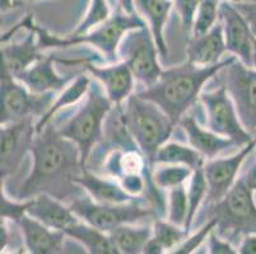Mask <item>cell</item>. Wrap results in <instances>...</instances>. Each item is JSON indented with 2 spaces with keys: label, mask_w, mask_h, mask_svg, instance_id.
Segmentation results:
<instances>
[{
  "label": "cell",
  "mask_w": 256,
  "mask_h": 254,
  "mask_svg": "<svg viewBox=\"0 0 256 254\" xmlns=\"http://www.w3.org/2000/svg\"><path fill=\"white\" fill-rule=\"evenodd\" d=\"M120 254L143 253L144 247L153 235L150 221L140 224H125L108 233Z\"/></svg>",
  "instance_id": "cell-25"
},
{
  "label": "cell",
  "mask_w": 256,
  "mask_h": 254,
  "mask_svg": "<svg viewBox=\"0 0 256 254\" xmlns=\"http://www.w3.org/2000/svg\"><path fill=\"white\" fill-rule=\"evenodd\" d=\"M82 66L98 81L104 88L107 97L114 104H122L132 94L134 75L130 67L124 61L112 62L106 66H100L93 62V57L84 59Z\"/></svg>",
  "instance_id": "cell-15"
},
{
  "label": "cell",
  "mask_w": 256,
  "mask_h": 254,
  "mask_svg": "<svg viewBox=\"0 0 256 254\" xmlns=\"http://www.w3.org/2000/svg\"><path fill=\"white\" fill-rule=\"evenodd\" d=\"M136 9L144 20L148 23L160 57H167L168 48L164 39V25L174 6L172 0H134Z\"/></svg>",
  "instance_id": "cell-23"
},
{
  "label": "cell",
  "mask_w": 256,
  "mask_h": 254,
  "mask_svg": "<svg viewBox=\"0 0 256 254\" xmlns=\"http://www.w3.org/2000/svg\"><path fill=\"white\" fill-rule=\"evenodd\" d=\"M0 123L14 122L24 118L42 117L55 99L56 93H34L24 84L2 70L0 84Z\"/></svg>",
  "instance_id": "cell-10"
},
{
  "label": "cell",
  "mask_w": 256,
  "mask_h": 254,
  "mask_svg": "<svg viewBox=\"0 0 256 254\" xmlns=\"http://www.w3.org/2000/svg\"><path fill=\"white\" fill-rule=\"evenodd\" d=\"M217 227V221L214 220V219H209L204 223V225L200 228L199 232L194 233L192 235L188 234L186 237L185 241L178 247V248H174V251L171 252V254H192L195 253L200 247L203 246L204 243L206 242L208 237L210 235V233L213 232Z\"/></svg>",
  "instance_id": "cell-34"
},
{
  "label": "cell",
  "mask_w": 256,
  "mask_h": 254,
  "mask_svg": "<svg viewBox=\"0 0 256 254\" xmlns=\"http://www.w3.org/2000/svg\"><path fill=\"white\" fill-rule=\"evenodd\" d=\"M188 214V191L185 185L178 186L168 190V204H167V220L170 223L182 227L185 229V224Z\"/></svg>",
  "instance_id": "cell-32"
},
{
  "label": "cell",
  "mask_w": 256,
  "mask_h": 254,
  "mask_svg": "<svg viewBox=\"0 0 256 254\" xmlns=\"http://www.w3.org/2000/svg\"><path fill=\"white\" fill-rule=\"evenodd\" d=\"M115 104L107 97L97 80L90 81L86 101L72 117L58 126L60 134L72 140L79 148L82 164L87 168L93 149L101 141L107 115Z\"/></svg>",
  "instance_id": "cell-5"
},
{
  "label": "cell",
  "mask_w": 256,
  "mask_h": 254,
  "mask_svg": "<svg viewBox=\"0 0 256 254\" xmlns=\"http://www.w3.org/2000/svg\"><path fill=\"white\" fill-rule=\"evenodd\" d=\"M111 17V9L107 0H90L87 14L72 34H82L98 27Z\"/></svg>",
  "instance_id": "cell-33"
},
{
  "label": "cell",
  "mask_w": 256,
  "mask_h": 254,
  "mask_svg": "<svg viewBox=\"0 0 256 254\" xmlns=\"http://www.w3.org/2000/svg\"><path fill=\"white\" fill-rule=\"evenodd\" d=\"M174 6L180 17L182 29L185 33H192L195 14L202 0H172Z\"/></svg>",
  "instance_id": "cell-36"
},
{
  "label": "cell",
  "mask_w": 256,
  "mask_h": 254,
  "mask_svg": "<svg viewBox=\"0 0 256 254\" xmlns=\"http://www.w3.org/2000/svg\"><path fill=\"white\" fill-rule=\"evenodd\" d=\"M122 113L130 135L153 171L156 154L168 141L176 123L157 104L138 93H132L122 103Z\"/></svg>",
  "instance_id": "cell-4"
},
{
  "label": "cell",
  "mask_w": 256,
  "mask_h": 254,
  "mask_svg": "<svg viewBox=\"0 0 256 254\" xmlns=\"http://www.w3.org/2000/svg\"><path fill=\"white\" fill-rule=\"evenodd\" d=\"M31 154V172L10 197L26 201L40 193H48L69 205L84 195L86 191L76 183L84 171L79 148L60 134L52 121L36 134Z\"/></svg>",
  "instance_id": "cell-1"
},
{
  "label": "cell",
  "mask_w": 256,
  "mask_h": 254,
  "mask_svg": "<svg viewBox=\"0 0 256 254\" xmlns=\"http://www.w3.org/2000/svg\"><path fill=\"white\" fill-rule=\"evenodd\" d=\"M228 1H232V3H238V1H242V0H228Z\"/></svg>",
  "instance_id": "cell-42"
},
{
  "label": "cell",
  "mask_w": 256,
  "mask_h": 254,
  "mask_svg": "<svg viewBox=\"0 0 256 254\" xmlns=\"http://www.w3.org/2000/svg\"><path fill=\"white\" fill-rule=\"evenodd\" d=\"M69 207L80 220L106 233L125 224L146 223L158 218L154 209L143 199L126 204H98L84 193L73 200Z\"/></svg>",
  "instance_id": "cell-7"
},
{
  "label": "cell",
  "mask_w": 256,
  "mask_h": 254,
  "mask_svg": "<svg viewBox=\"0 0 256 254\" xmlns=\"http://www.w3.org/2000/svg\"><path fill=\"white\" fill-rule=\"evenodd\" d=\"M160 56L148 24L128 32L118 46V59L130 67L136 80L140 81L146 88L153 85L164 71Z\"/></svg>",
  "instance_id": "cell-9"
},
{
  "label": "cell",
  "mask_w": 256,
  "mask_h": 254,
  "mask_svg": "<svg viewBox=\"0 0 256 254\" xmlns=\"http://www.w3.org/2000/svg\"><path fill=\"white\" fill-rule=\"evenodd\" d=\"M28 19L30 14L20 22L22 27L30 31L24 39L12 43H2V70L14 78L32 66L44 55L38 46L36 31L30 27Z\"/></svg>",
  "instance_id": "cell-16"
},
{
  "label": "cell",
  "mask_w": 256,
  "mask_h": 254,
  "mask_svg": "<svg viewBox=\"0 0 256 254\" xmlns=\"http://www.w3.org/2000/svg\"><path fill=\"white\" fill-rule=\"evenodd\" d=\"M252 67L256 70V39L254 38V50H252Z\"/></svg>",
  "instance_id": "cell-41"
},
{
  "label": "cell",
  "mask_w": 256,
  "mask_h": 254,
  "mask_svg": "<svg viewBox=\"0 0 256 254\" xmlns=\"http://www.w3.org/2000/svg\"><path fill=\"white\" fill-rule=\"evenodd\" d=\"M27 1H38V0H27Z\"/></svg>",
  "instance_id": "cell-43"
},
{
  "label": "cell",
  "mask_w": 256,
  "mask_h": 254,
  "mask_svg": "<svg viewBox=\"0 0 256 254\" xmlns=\"http://www.w3.org/2000/svg\"><path fill=\"white\" fill-rule=\"evenodd\" d=\"M255 148L256 139H254L250 144L242 146L231 157L206 160L203 171L208 183V192L204 201L206 206L217 204L234 187L242 164L250 157V154L255 150Z\"/></svg>",
  "instance_id": "cell-13"
},
{
  "label": "cell",
  "mask_w": 256,
  "mask_h": 254,
  "mask_svg": "<svg viewBox=\"0 0 256 254\" xmlns=\"http://www.w3.org/2000/svg\"><path fill=\"white\" fill-rule=\"evenodd\" d=\"M178 126L185 131L188 144L196 149L206 160L214 159L232 148H238L234 140L220 136L208 127L203 129L196 118L188 113L181 118Z\"/></svg>",
  "instance_id": "cell-19"
},
{
  "label": "cell",
  "mask_w": 256,
  "mask_h": 254,
  "mask_svg": "<svg viewBox=\"0 0 256 254\" xmlns=\"http://www.w3.org/2000/svg\"><path fill=\"white\" fill-rule=\"evenodd\" d=\"M206 192H208V183H206V174H204L203 167L196 168L192 172V176L188 179V220L185 224V230L190 234L192 225L196 220L198 213L204 201H206Z\"/></svg>",
  "instance_id": "cell-28"
},
{
  "label": "cell",
  "mask_w": 256,
  "mask_h": 254,
  "mask_svg": "<svg viewBox=\"0 0 256 254\" xmlns=\"http://www.w3.org/2000/svg\"><path fill=\"white\" fill-rule=\"evenodd\" d=\"M30 27L34 28L38 38V46L41 50L46 48H66L76 45H90L96 47L101 52L104 62L112 64L118 61V46L122 37L132 29L140 28L148 24L142 18L140 14L126 13L121 8L116 9L111 17L100 24L98 27L93 28L90 31L82 34H69L66 37H59L55 34L48 33L46 29L41 28L34 22L32 14H30L28 19Z\"/></svg>",
  "instance_id": "cell-3"
},
{
  "label": "cell",
  "mask_w": 256,
  "mask_h": 254,
  "mask_svg": "<svg viewBox=\"0 0 256 254\" xmlns=\"http://www.w3.org/2000/svg\"><path fill=\"white\" fill-rule=\"evenodd\" d=\"M90 81L92 80H90V76L86 75L84 73L78 74V75L72 80V83L68 84V85L60 92V94L54 99L52 104H51L50 108L46 111L45 115L36 121L37 134L42 131L46 126L54 120L55 115L59 113L62 109L68 108V107L73 106L76 102L80 101V99L87 94L88 89H90Z\"/></svg>",
  "instance_id": "cell-26"
},
{
  "label": "cell",
  "mask_w": 256,
  "mask_h": 254,
  "mask_svg": "<svg viewBox=\"0 0 256 254\" xmlns=\"http://www.w3.org/2000/svg\"><path fill=\"white\" fill-rule=\"evenodd\" d=\"M237 249L241 254H256V233L242 238Z\"/></svg>",
  "instance_id": "cell-39"
},
{
  "label": "cell",
  "mask_w": 256,
  "mask_h": 254,
  "mask_svg": "<svg viewBox=\"0 0 256 254\" xmlns=\"http://www.w3.org/2000/svg\"><path fill=\"white\" fill-rule=\"evenodd\" d=\"M30 204H31V199L20 201V200H16L8 196L6 191L2 190V218L18 223L20 219L24 214H27Z\"/></svg>",
  "instance_id": "cell-35"
},
{
  "label": "cell",
  "mask_w": 256,
  "mask_h": 254,
  "mask_svg": "<svg viewBox=\"0 0 256 254\" xmlns=\"http://www.w3.org/2000/svg\"><path fill=\"white\" fill-rule=\"evenodd\" d=\"M64 233L79 244H82L87 253L120 254L108 233L102 232L82 220L66 228Z\"/></svg>",
  "instance_id": "cell-24"
},
{
  "label": "cell",
  "mask_w": 256,
  "mask_h": 254,
  "mask_svg": "<svg viewBox=\"0 0 256 254\" xmlns=\"http://www.w3.org/2000/svg\"><path fill=\"white\" fill-rule=\"evenodd\" d=\"M192 169L182 164H162L152 171V179L160 190H171L185 185L192 176Z\"/></svg>",
  "instance_id": "cell-30"
},
{
  "label": "cell",
  "mask_w": 256,
  "mask_h": 254,
  "mask_svg": "<svg viewBox=\"0 0 256 254\" xmlns=\"http://www.w3.org/2000/svg\"><path fill=\"white\" fill-rule=\"evenodd\" d=\"M206 111V127L220 136L234 140L238 148L248 145L255 137L244 127L236 107L223 85L203 90L199 97Z\"/></svg>",
  "instance_id": "cell-11"
},
{
  "label": "cell",
  "mask_w": 256,
  "mask_h": 254,
  "mask_svg": "<svg viewBox=\"0 0 256 254\" xmlns=\"http://www.w3.org/2000/svg\"><path fill=\"white\" fill-rule=\"evenodd\" d=\"M220 1L222 0H202L192 23V37L206 34L217 24L220 20Z\"/></svg>",
  "instance_id": "cell-31"
},
{
  "label": "cell",
  "mask_w": 256,
  "mask_h": 254,
  "mask_svg": "<svg viewBox=\"0 0 256 254\" xmlns=\"http://www.w3.org/2000/svg\"><path fill=\"white\" fill-rule=\"evenodd\" d=\"M220 20L223 25L227 52L248 66H252L254 36L245 17L234 3L228 0L220 1Z\"/></svg>",
  "instance_id": "cell-14"
},
{
  "label": "cell",
  "mask_w": 256,
  "mask_h": 254,
  "mask_svg": "<svg viewBox=\"0 0 256 254\" xmlns=\"http://www.w3.org/2000/svg\"><path fill=\"white\" fill-rule=\"evenodd\" d=\"M118 8H121L126 13H136L134 0H118Z\"/></svg>",
  "instance_id": "cell-40"
},
{
  "label": "cell",
  "mask_w": 256,
  "mask_h": 254,
  "mask_svg": "<svg viewBox=\"0 0 256 254\" xmlns=\"http://www.w3.org/2000/svg\"><path fill=\"white\" fill-rule=\"evenodd\" d=\"M226 50L224 33L220 20L206 34L192 37L186 46V61L192 64L206 66L222 61V55Z\"/></svg>",
  "instance_id": "cell-22"
},
{
  "label": "cell",
  "mask_w": 256,
  "mask_h": 254,
  "mask_svg": "<svg viewBox=\"0 0 256 254\" xmlns=\"http://www.w3.org/2000/svg\"><path fill=\"white\" fill-rule=\"evenodd\" d=\"M36 134L34 118H24V120L2 125L0 130L2 183L6 182L12 176L17 173L26 155L31 153Z\"/></svg>",
  "instance_id": "cell-12"
},
{
  "label": "cell",
  "mask_w": 256,
  "mask_h": 254,
  "mask_svg": "<svg viewBox=\"0 0 256 254\" xmlns=\"http://www.w3.org/2000/svg\"><path fill=\"white\" fill-rule=\"evenodd\" d=\"M234 57V56H230L228 59L206 66L186 61L170 67L162 71L160 79L153 85L144 88L138 92V94L157 104L176 125H178L188 109L196 103L204 85Z\"/></svg>",
  "instance_id": "cell-2"
},
{
  "label": "cell",
  "mask_w": 256,
  "mask_h": 254,
  "mask_svg": "<svg viewBox=\"0 0 256 254\" xmlns=\"http://www.w3.org/2000/svg\"><path fill=\"white\" fill-rule=\"evenodd\" d=\"M206 209L208 220L217 221L214 230L230 242L256 233L255 190L246 174L237 178L234 187L220 201Z\"/></svg>",
  "instance_id": "cell-6"
},
{
  "label": "cell",
  "mask_w": 256,
  "mask_h": 254,
  "mask_svg": "<svg viewBox=\"0 0 256 254\" xmlns=\"http://www.w3.org/2000/svg\"><path fill=\"white\" fill-rule=\"evenodd\" d=\"M78 183L94 202L98 204H126L140 200L138 196H132L125 190L121 183L111 177H102L84 168L83 174L76 179Z\"/></svg>",
  "instance_id": "cell-21"
},
{
  "label": "cell",
  "mask_w": 256,
  "mask_h": 254,
  "mask_svg": "<svg viewBox=\"0 0 256 254\" xmlns=\"http://www.w3.org/2000/svg\"><path fill=\"white\" fill-rule=\"evenodd\" d=\"M22 232L24 248L28 253L59 254L64 253L68 235L62 230L51 229L45 224L24 214L18 221Z\"/></svg>",
  "instance_id": "cell-17"
},
{
  "label": "cell",
  "mask_w": 256,
  "mask_h": 254,
  "mask_svg": "<svg viewBox=\"0 0 256 254\" xmlns=\"http://www.w3.org/2000/svg\"><path fill=\"white\" fill-rule=\"evenodd\" d=\"M206 248L208 253L210 254H236L238 253V249H236L226 238L220 237L216 230L210 233V235L206 239Z\"/></svg>",
  "instance_id": "cell-37"
},
{
  "label": "cell",
  "mask_w": 256,
  "mask_h": 254,
  "mask_svg": "<svg viewBox=\"0 0 256 254\" xmlns=\"http://www.w3.org/2000/svg\"><path fill=\"white\" fill-rule=\"evenodd\" d=\"M236 8L241 11V14L245 17L248 27L251 29L254 38L256 39V1L254 0H242L238 3H234Z\"/></svg>",
  "instance_id": "cell-38"
},
{
  "label": "cell",
  "mask_w": 256,
  "mask_h": 254,
  "mask_svg": "<svg viewBox=\"0 0 256 254\" xmlns=\"http://www.w3.org/2000/svg\"><path fill=\"white\" fill-rule=\"evenodd\" d=\"M55 55H42L32 66L16 76L34 93H59L72 83L74 75L62 76L55 70V62L59 61Z\"/></svg>",
  "instance_id": "cell-18"
},
{
  "label": "cell",
  "mask_w": 256,
  "mask_h": 254,
  "mask_svg": "<svg viewBox=\"0 0 256 254\" xmlns=\"http://www.w3.org/2000/svg\"><path fill=\"white\" fill-rule=\"evenodd\" d=\"M152 239L158 244L164 253H171L188 235L182 227L174 225L168 220H162L160 218H156L154 220H152Z\"/></svg>",
  "instance_id": "cell-29"
},
{
  "label": "cell",
  "mask_w": 256,
  "mask_h": 254,
  "mask_svg": "<svg viewBox=\"0 0 256 254\" xmlns=\"http://www.w3.org/2000/svg\"><path fill=\"white\" fill-rule=\"evenodd\" d=\"M206 158L192 148L180 143H166L160 146L154 158V165L160 164H182L195 171L203 167Z\"/></svg>",
  "instance_id": "cell-27"
},
{
  "label": "cell",
  "mask_w": 256,
  "mask_h": 254,
  "mask_svg": "<svg viewBox=\"0 0 256 254\" xmlns=\"http://www.w3.org/2000/svg\"><path fill=\"white\" fill-rule=\"evenodd\" d=\"M213 80L223 85L231 97L240 121L256 136V70L234 57L216 74Z\"/></svg>",
  "instance_id": "cell-8"
},
{
  "label": "cell",
  "mask_w": 256,
  "mask_h": 254,
  "mask_svg": "<svg viewBox=\"0 0 256 254\" xmlns=\"http://www.w3.org/2000/svg\"><path fill=\"white\" fill-rule=\"evenodd\" d=\"M27 214L45 224L46 227L62 232L80 220L68 204L48 193H40L32 197Z\"/></svg>",
  "instance_id": "cell-20"
},
{
  "label": "cell",
  "mask_w": 256,
  "mask_h": 254,
  "mask_svg": "<svg viewBox=\"0 0 256 254\" xmlns=\"http://www.w3.org/2000/svg\"><path fill=\"white\" fill-rule=\"evenodd\" d=\"M254 1H256V0H254Z\"/></svg>",
  "instance_id": "cell-44"
}]
</instances>
